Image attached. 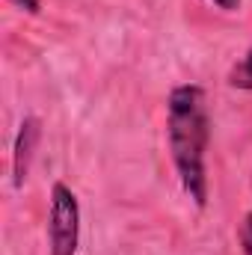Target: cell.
I'll list each match as a JSON object with an SVG mask.
<instances>
[{"mask_svg": "<svg viewBox=\"0 0 252 255\" xmlns=\"http://www.w3.org/2000/svg\"><path fill=\"white\" fill-rule=\"evenodd\" d=\"M166 142L175 175L196 208L208 205V145L211 116L202 86L184 83L169 92L166 101Z\"/></svg>", "mask_w": 252, "mask_h": 255, "instance_id": "obj_1", "label": "cell"}, {"mask_svg": "<svg viewBox=\"0 0 252 255\" xmlns=\"http://www.w3.org/2000/svg\"><path fill=\"white\" fill-rule=\"evenodd\" d=\"M80 247V205L74 190L57 181L51 187V211H48V253L77 255Z\"/></svg>", "mask_w": 252, "mask_h": 255, "instance_id": "obj_2", "label": "cell"}, {"mask_svg": "<svg viewBox=\"0 0 252 255\" xmlns=\"http://www.w3.org/2000/svg\"><path fill=\"white\" fill-rule=\"evenodd\" d=\"M39 139H42V122L36 116H24L15 133V142H12V184L15 187H24Z\"/></svg>", "mask_w": 252, "mask_h": 255, "instance_id": "obj_3", "label": "cell"}, {"mask_svg": "<svg viewBox=\"0 0 252 255\" xmlns=\"http://www.w3.org/2000/svg\"><path fill=\"white\" fill-rule=\"evenodd\" d=\"M229 86H232V89L252 92V45H250V51L232 65V71H229Z\"/></svg>", "mask_w": 252, "mask_h": 255, "instance_id": "obj_4", "label": "cell"}, {"mask_svg": "<svg viewBox=\"0 0 252 255\" xmlns=\"http://www.w3.org/2000/svg\"><path fill=\"white\" fill-rule=\"evenodd\" d=\"M238 238H241V250H244V255H252V211L244 217Z\"/></svg>", "mask_w": 252, "mask_h": 255, "instance_id": "obj_5", "label": "cell"}, {"mask_svg": "<svg viewBox=\"0 0 252 255\" xmlns=\"http://www.w3.org/2000/svg\"><path fill=\"white\" fill-rule=\"evenodd\" d=\"M18 9H24V12H30V15H39L42 12V3L39 0H12Z\"/></svg>", "mask_w": 252, "mask_h": 255, "instance_id": "obj_6", "label": "cell"}, {"mask_svg": "<svg viewBox=\"0 0 252 255\" xmlns=\"http://www.w3.org/2000/svg\"><path fill=\"white\" fill-rule=\"evenodd\" d=\"M217 9H223V12H238L241 9V0H211Z\"/></svg>", "mask_w": 252, "mask_h": 255, "instance_id": "obj_7", "label": "cell"}]
</instances>
